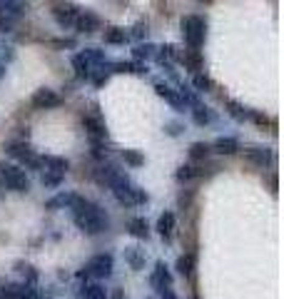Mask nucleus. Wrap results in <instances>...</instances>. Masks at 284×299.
<instances>
[{
    "label": "nucleus",
    "instance_id": "1",
    "mask_svg": "<svg viewBox=\"0 0 284 299\" xmlns=\"http://www.w3.org/2000/svg\"><path fill=\"white\" fill-rule=\"evenodd\" d=\"M73 212H75V224L82 229V232H88V234H100V232H105L107 229V215L100 209L97 205L93 202H88L85 197H73Z\"/></svg>",
    "mask_w": 284,
    "mask_h": 299
},
{
    "label": "nucleus",
    "instance_id": "2",
    "mask_svg": "<svg viewBox=\"0 0 284 299\" xmlns=\"http://www.w3.org/2000/svg\"><path fill=\"white\" fill-rule=\"evenodd\" d=\"M207 35V20L202 15H185L182 18V37L189 48H202Z\"/></svg>",
    "mask_w": 284,
    "mask_h": 299
},
{
    "label": "nucleus",
    "instance_id": "3",
    "mask_svg": "<svg viewBox=\"0 0 284 299\" xmlns=\"http://www.w3.org/2000/svg\"><path fill=\"white\" fill-rule=\"evenodd\" d=\"M0 177L5 180V185L10 187V189H15V192H28L30 189V180L15 165H0Z\"/></svg>",
    "mask_w": 284,
    "mask_h": 299
},
{
    "label": "nucleus",
    "instance_id": "4",
    "mask_svg": "<svg viewBox=\"0 0 284 299\" xmlns=\"http://www.w3.org/2000/svg\"><path fill=\"white\" fill-rule=\"evenodd\" d=\"M77 13L80 10H77L73 3H57V5H53V18H55V23L60 28H73Z\"/></svg>",
    "mask_w": 284,
    "mask_h": 299
},
{
    "label": "nucleus",
    "instance_id": "5",
    "mask_svg": "<svg viewBox=\"0 0 284 299\" xmlns=\"http://www.w3.org/2000/svg\"><path fill=\"white\" fill-rule=\"evenodd\" d=\"M110 272H113V257L110 254L93 257L90 264H88V269H85V274H93V277H110Z\"/></svg>",
    "mask_w": 284,
    "mask_h": 299
},
{
    "label": "nucleus",
    "instance_id": "6",
    "mask_svg": "<svg viewBox=\"0 0 284 299\" xmlns=\"http://www.w3.org/2000/svg\"><path fill=\"white\" fill-rule=\"evenodd\" d=\"M60 102H62L60 95L55 90H50V88H42V90L33 95V108H38V110H50V108H57Z\"/></svg>",
    "mask_w": 284,
    "mask_h": 299
},
{
    "label": "nucleus",
    "instance_id": "7",
    "mask_svg": "<svg viewBox=\"0 0 284 299\" xmlns=\"http://www.w3.org/2000/svg\"><path fill=\"white\" fill-rule=\"evenodd\" d=\"M73 28H77V33H97V30L102 28V20L97 18L95 13L85 10V13H77Z\"/></svg>",
    "mask_w": 284,
    "mask_h": 299
},
{
    "label": "nucleus",
    "instance_id": "8",
    "mask_svg": "<svg viewBox=\"0 0 284 299\" xmlns=\"http://www.w3.org/2000/svg\"><path fill=\"white\" fill-rule=\"evenodd\" d=\"M82 125H85V130H88V135H90L93 140H105L107 130H105V122H102L100 117H95V115H82Z\"/></svg>",
    "mask_w": 284,
    "mask_h": 299
},
{
    "label": "nucleus",
    "instance_id": "9",
    "mask_svg": "<svg viewBox=\"0 0 284 299\" xmlns=\"http://www.w3.org/2000/svg\"><path fill=\"white\" fill-rule=\"evenodd\" d=\"M155 90H157V95H160V97H165V100L170 102L172 108H185V100H182V95L174 93L170 85H165V82H157V85H155Z\"/></svg>",
    "mask_w": 284,
    "mask_h": 299
},
{
    "label": "nucleus",
    "instance_id": "10",
    "mask_svg": "<svg viewBox=\"0 0 284 299\" xmlns=\"http://www.w3.org/2000/svg\"><path fill=\"white\" fill-rule=\"evenodd\" d=\"M172 229H174V215L165 212L160 220H157V232L162 234V240H172Z\"/></svg>",
    "mask_w": 284,
    "mask_h": 299
},
{
    "label": "nucleus",
    "instance_id": "11",
    "mask_svg": "<svg viewBox=\"0 0 284 299\" xmlns=\"http://www.w3.org/2000/svg\"><path fill=\"white\" fill-rule=\"evenodd\" d=\"M73 70H75L77 80H88V77L93 75V70H90V62L85 60V55H82V53L73 57Z\"/></svg>",
    "mask_w": 284,
    "mask_h": 299
},
{
    "label": "nucleus",
    "instance_id": "12",
    "mask_svg": "<svg viewBox=\"0 0 284 299\" xmlns=\"http://www.w3.org/2000/svg\"><path fill=\"white\" fill-rule=\"evenodd\" d=\"M8 155L10 157H15V160H23V162H28L30 157H33V152L28 147V142H13V145H8Z\"/></svg>",
    "mask_w": 284,
    "mask_h": 299
},
{
    "label": "nucleus",
    "instance_id": "13",
    "mask_svg": "<svg viewBox=\"0 0 284 299\" xmlns=\"http://www.w3.org/2000/svg\"><path fill=\"white\" fill-rule=\"evenodd\" d=\"M127 40H130V35L122 28H107L105 30V42L107 45H125Z\"/></svg>",
    "mask_w": 284,
    "mask_h": 299
},
{
    "label": "nucleus",
    "instance_id": "14",
    "mask_svg": "<svg viewBox=\"0 0 284 299\" xmlns=\"http://www.w3.org/2000/svg\"><path fill=\"white\" fill-rule=\"evenodd\" d=\"M214 150H217L220 155H234V152L239 150V142H237L234 137H220V140L214 142Z\"/></svg>",
    "mask_w": 284,
    "mask_h": 299
},
{
    "label": "nucleus",
    "instance_id": "15",
    "mask_svg": "<svg viewBox=\"0 0 284 299\" xmlns=\"http://www.w3.org/2000/svg\"><path fill=\"white\" fill-rule=\"evenodd\" d=\"M177 272H180L182 277H192V272H194V254L180 257V260H177Z\"/></svg>",
    "mask_w": 284,
    "mask_h": 299
},
{
    "label": "nucleus",
    "instance_id": "16",
    "mask_svg": "<svg viewBox=\"0 0 284 299\" xmlns=\"http://www.w3.org/2000/svg\"><path fill=\"white\" fill-rule=\"evenodd\" d=\"M245 155H247V157H249V160H252V162H257V165H262V167H265L267 162L272 160V155H269L267 150H262V147H252V150H247Z\"/></svg>",
    "mask_w": 284,
    "mask_h": 299
},
{
    "label": "nucleus",
    "instance_id": "17",
    "mask_svg": "<svg viewBox=\"0 0 284 299\" xmlns=\"http://www.w3.org/2000/svg\"><path fill=\"white\" fill-rule=\"evenodd\" d=\"M115 73H135V75H145L147 68L145 65H135V62H115L113 65Z\"/></svg>",
    "mask_w": 284,
    "mask_h": 299
},
{
    "label": "nucleus",
    "instance_id": "18",
    "mask_svg": "<svg viewBox=\"0 0 284 299\" xmlns=\"http://www.w3.org/2000/svg\"><path fill=\"white\" fill-rule=\"evenodd\" d=\"M122 160H125L130 167H142V165H145V157H142L137 150H122Z\"/></svg>",
    "mask_w": 284,
    "mask_h": 299
},
{
    "label": "nucleus",
    "instance_id": "19",
    "mask_svg": "<svg viewBox=\"0 0 284 299\" xmlns=\"http://www.w3.org/2000/svg\"><path fill=\"white\" fill-rule=\"evenodd\" d=\"M130 234H133V237H147V234H150V227H147V222H145L142 217H137V220L130 222Z\"/></svg>",
    "mask_w": 284,
    "mask_h": 299
},
{
    "label": "nucleus",
    "instance_id": "20",
    "mask_svg": "<svg viewBox=\"0 0 284 299\" xmlns=\"http://www.w3.org/2000/svg\"><path fill=\"white\" fill-rule=\"evenodd\" d=\"M192 85L197 88V93H209V90H212V80H209L205 73H194V77H192Z\"/></svg>",
    "mask_w": 284,
    "mask_h": 299
},
{
    "label": "nucleus",
    "instance_id": "21",
    "mask_svg": "<svg viewBox=\"0 0 284 299\" xmlns=\"http://www.w3.org/2000/svg\"><path fill=\"white\" fill-rule=\"evenodd\" d=\"M125 260L133 264V269H142V267H145V254H142L140 249H127V252H125Z\"/></svg>",
    "mask_w": 284,
    "mask_h": 299
},
{
    "label": "nucleus",
    "instance_id": "22",
    "mask_svg": "<svg viewBox=\"0 0 284 299\" xmlns=\"http://www.w3.org/2000/svg\"><path fill=\"white\" fill-rule=\"evenodd\" d=\"M225 108H227V112L234 117V120H245V117H249V112H247L239 102H234V100H227V102H225Z\"/></svg>",
    "mask_w": 284,
    "mask_h": 299
},
{
    "label": "nucleus",
    "instance_id": "23",
    "mask_svg": "<svg viewBox=\"0 0 284 299\" xmlns=\"http://www.w3.org/2000/svg\"><path fill=\"white\" fill-rule=\"evenodd\" d=\"M152 53H155V45H150V42H140L133 48V57H137V60H147V57H152Z\"/></svg>",
    "mask_w": 284,
    "mask_h": 299
},
{
    "label": "nucleus",
    "instance_id": "24",
    "mask_svg": "<svg viewBox=\"0 0 284 299\" xmlns=\"http://www.w3.org/2000/svg\"><path fill=\"white\" fill-rule=\"evenodd\" d=\"M209 155V145H205V142H192L189 145V157L192 160H205Z\"/></svg>",
    "mask_w": 284,
    "mask_h": 299
},
{
    "label": "nucleus",
    "instance_id": "25",
    "mask_svg": "<svg viewBox=\"0 0 284 299\" xmlns=\"http://www.w3.org/2000/svg\"><path fill=\"white\" fill-rule=\"evenodd\" d=\"M42 167H50L55 172H65L68 169V160L62 157H42Z\"/></svg>",
    "mask_w": 284,
    "mask_h": 299
},
{
    "label": "nucleus",
    "instance_id": "26",
    "mask_svg": "<svg viewBox=\"0 0 284 299\" xmlns=\"http://www.w3.org/2000/svg\"><path fill=\"white\" fill-rule=\"evenodd\" d=\"M192 117H194V122H197V125H207L209 120H212V112H209L207 108H202V105H194Z\"/></svg>",
    "mask_w": 284,
    "mask_h": 299
},
{
    "label": "nucleus",
    "instance_id": "27",
    "mask_svg": "<svg viewBox=\"0 0 284 299\" xmlns=\"http://www.w3.org/2000/svg\"><path fill=\"white\" fill-rule=\"evenodd\" d=\"M62 177H65V172H45L42 175V185L45 187H60V182H62Z\"/></svg>",
    "mask_w": 284,
    "mask_h": 299
},
{
    "label": "nucleus",
    "instance_id": "28",
    "mask_svg": "<svg viewBox=\"0 0 284 299\" xmlns=\"http://www.w3.org/2000/svg\"><path fill=\"white\" fill-rule=\"evenodd\" d=\"M73 197H75V195H57L55 200H50V202H48V209H57V207H70V202H73Z\"/></svg>",
    "mask_w": 284,
    "mask_h": 299
},
{
    "label": "nucleus",
    "instance_id": "29",
    "mask_svg": "<svg viewBox=\"0 0 284 299\" xmlns=\"http://www.w3.org/2000/svg\"><path fill=\"white\" fill-rule=\"evenodd\" d=\"M82 55L88 62H105V53L102 50H97V48H85L82 50Z\"/></svg>",
    "mask_w": 284,
    "mask_h": 299
},
{
    "label": "nucleus",
    "instance_id": "30",
    "mask_svg": "<svg viewBox=\"0 0 284 299\" xmlns=\"http://www.w3.org/2000/svg\"><path fill=\"white\" fill-rule=\"evenodd\" d=\"M85 299H107V294L100 284H93V287H85Z\"/></svg>",
    "mask_w": 284,
    "mask_h": 299
},
{
    "label": "nucleus",
    "instance_id": "31",
    "mask_svg": "<svg viewBox=\"0 0 284 299\" xmlns=\"http://www.w3.org/2000/svg\"><path fill=\"white\" fill-rule=\"evenodd\" d=\"M200 175V169L197 167H189V165H185V167L177 169V180L180 182H185V180H192V177H197Z\"/></svg>",
    "mask_w": 284,
    "mask_h": 299
},
{
    "label": "nucleus",
    "instance_id": "32",
    "mask_svg": "<svg viewBox=\"0 0 284 299\" xmlns=\"http://www.w3.org/2000/svg\"><path fill=\"white\" fill-rule=\"evenodd\" d=\"M147 33H150V28H147V23H137L133 28V33H127V35L137 37V40H142V37H147Z\"/></svg>",
    "mask_w": 284,
    "mask_h": 299
},
{
    "label": "nucleus",
    "instance_id": "33",
    "mask_svg": "<svg viewBox=\"0 0 284 299\" xmlns=\"http://www.w3.org/2000/svg\"><path fill=\"white\" fill-rule=\"evenodd\" d=\"M18 269H23V272L28 274V280H30V282H35V280H38V274L33 272V267H28V264H18Z\"/></svg>",
    "mask_w": 284,
    "mask_h": 299
},
{
    "label": "nucleus",
    "instance_id": "34",
    "mask_svg": "<svg viewBox=\"0 0 284 299\" xmlns=\"http://www.w3.org/2000/svg\"><path fill=\"white\" fill-rule=\"evenodd\" d=\"M93 80H95V85H97V88H102V85L107 82V75H105V73H100V75H95Z\"/></svg>",
    "mask_w": 284,
    "mask_h": 299
},
{
    "label": "nucleus",
    "instance_id": "35",
    "mask_svg": "<svg viewBox=\"0 0 284 299\" xmlns=\"http://www.w3.org/2000/svg\"><path fill=\"white\" fill-rule=\"evenodd\" d=\"M180 130H182V127H180L177 122H170V125H167V132H170V135H180Z\"/></svg>",
    "mask_w": 284,
    "mask_h": 299
},
{
    "label": "nucleus",
    "instance_id": "36",
    "mask_svg": "<svg viewBox=\"0 0 284 299\" xmlns=\"http://www.w3.org/2000/svg\"><path fill=\"white\" fill-rule=\"evenodd\" d=\"M55 45H57V48H73L75 42H73V40H57Z\"/></svg>",
    "mask_w": 284,
    "mask_h": 299
},
{
    "label": "nucleus",
    "instance_id": "37",
    "mask_svg": "<svg viewBox=\"0 0 284 299\" xmlns=\"http://www.w3.org/2000/svg\"><path fill=\"white\" fill-rule=\"evenodd\" d=\"M162 294H165V299H177V297H174V294H172V292H170V289H165Z\"/></svg>",
    "mask_w": 284,
    "mask_h": 299
},
{
    "label": "nucleus",
    "instance_id": "38",
    "mask_svg": "<svg viewBox=\"0 0 284 299\" xmlns=\"http://www.w3.org/2000/svg\"><path fill=\"white\" fill-rule=\"evenodd\" d=\"M5 77V62H0V80Z\"/></svg>",
    "mask_w": 284,
    "mask_h": 299
},
{
    "label": "nucleus",
    "instance_id": "39",
    "mask_svg": "<svg viewBox=\"0 0 284 299\" xmlns=\"http://www.w3.org/2000/svg\"><path fill=\"white\" fill-rule=\"evenodd\" d=\"M200 3H209V0H200Z\"/></svg>",
    "mask_w": 284,
    "mask_h": 299
}]
</instances>
